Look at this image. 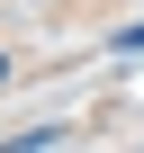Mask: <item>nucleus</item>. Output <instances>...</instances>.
Segmentation results:
<instances>
[{"label": "nucleus", "instance_id": "1", "mask_svg": "<svg viewBox=\"0 0 144 153\" xmlns=\"http://www.w3.org/2000/svg\"><path fill=\"white\" fill-rule=\"evenodd\" d=\"M54 144H63V126L45 117V126H27V135H9V144H0V153H54Z\"/></svg>", "mask_w": 144, "mask_h": 153}, {"label": "nucleus", "instance_id": "2", "mask_svg": "<svg viewBox=\"0 0 144 153\" xmlns=\"http://www.w3.org/2000/svg\"><path fill=\"white\" fill-rule=\"evenodd\" d=\"M117 54H144V18H135V27H126V36H117Z\"/></svg>", "mask_w": 144, "mask_h": 153}, {"label": "nucleus", "instance_id": "3", "mask_svg": "<svg viewBox=\"0 0 144 153\" xmlns=\"http://www.w3.org/2000/svg\"><path fill=\"white\" fill-rule=\"evenodd\" d=\"M0 81H9V63H0Z\"/></svg>", "mask_w": 144, "mask_h": 153}]
</instances>
